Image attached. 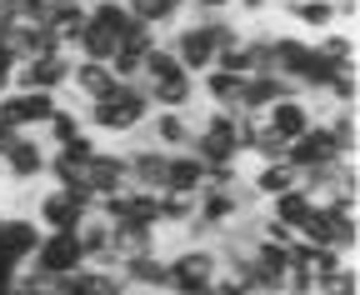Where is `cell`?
<instances>
[{
	"label": "cell",
	"instance_id": "1",
	"mask_svg": "<svg viewBox=\"0 0 360 295\" xmlns=\"http://www.w3.org/2000/svg\"><path fill=\"white\" fill-rule=\"evenodd\" d=\"M146 120H150V100L141 91V80H120L105 100H90L85 105V125L101 140H130V136L146 131Z\"/></svg>",
	"mask_w": 360,
	"mask_h": 295
},
{
	"label": "cell",
	"instance_id": "2",
	"mask_svg": "<svg viewBox=\"0 0 360 295\" xmlns=\"http://www.w3.org/2000/svg\"><path fill=\"white\" fill-rule=\"evenodd\" d=\"M220 270V256L210 240H186L165 256V295H210V280Z\"/></svg>",
	"mask_w": 360,
	"mask_h": 295
},
{
	"label": "cell",
	"instance_id": "3",
	"mask_svg": "<svg viewBox=\"0 0 360 295\" xmlns=\"http://www.w3.org/2000/svg\"><path fill=\"white\" fill-rule=\"evenodd\" d=\"M160 40L175 51V60L186 65L191 75H200V70H210V65H215V15H200V20L191 15V20L170 25Z\"/></svg>",
	"mask_w": 360,
	"mask_h": 295
},
{
	"label": "cell",
	"instance_id": "4",
	"mask_svg": "<svg viewBox=\"0 0 360 295\" xmlns=\"http://www.w3.org/2000/svg\"><path fill=\"white\" fill-rule=\"evenodd\" d=\"M70 65H75L70 51H51V55H35V60H15L11 91H51V96H60V91L70 86Z\"/></svg>",
	"mask_w": 360,
	"mask_h": 295
},
{
	"label": "cell",
	"instance_id": "5",
	"mask_svg": "<svg viewBox=\"0 0 360 295\" xmlns=\"http://www.w3.org/2000/svg\"><path fill=\"white\" fill-rule=\"evenodd\" d=\"M85 210H96V195H90V190L51 185L45 195H35V210H30V216L40 221V230H75Z\"/></svg>",
	"mask_w": 360,
	"mask_h": 295
},
{
	"label": "cell",
	"instance_id": "6",
	"mask_svg": "<svg viewBox=\"0 0 360 295\" xmlns=\"http://www.w3.org/2000/svg\"><path fill=\"white\" fill-rule=\"evenodd\" d=\"M45 155H51V145H45L35 131H20L6 150H0L6 185H35V181H45Z\"/></svg>",
	"mask_w": 360,
	"mask_h": 295
},
{
	"label": "cell",
	"instance_id": "7",
	"mask_svg": "<svg viewBox=\"0 0 360 295\" xmlns=\"http://www.w3.org/2000/svg\"><path fill=\"white\" fill-rule=\"evenodd\" d=\"M295 235H300V240H310V245L340 250V256H355V240H360L355 216H335V210H310L305 225H300Z\"/></svg>",
	"mask_w": 360,
	"mask_h": 295
},
{
	"label": "cell",
	"instance_id": "8",
	"mask_svg": "<svg viewBox=\"0 0 360 295\" xmlns=\"http://www.w3.org/2000/svg\"><path fill=\"white\" fill-rule=\"evenodd\" d=\"M56 105H60V96H51V91H6L0 96V120L11 131H40Z\"/></svg>",
	"mask_w": 360,
	"mask_h": 295
},
{
	"label": "cell",
	"instance_id": "9",
	"mask_svg": "<svg viewBox=\"0 0 360 295\" xmlns=\"http://www.w3.org/2000/svg\"><path fill=\"white\" fill-rule=\"evenodd\" d=\"M285 160H290L295 171L305 176V171H330L335 160H345V150L330 140V131H326V125H310L305 136L285 140Z\"/></svg>",
	"mask_w": 360,
	"mask_h": 295
},
{
	"label": "cell",
	"instance_id": "10",
	"mask_svg": "<svg viewBox=\"0 0 360 295\" xmlns=\"http://www.w3.org/2000/svg\"><path fill=\"white\" fill-rule=\"evenodd\" d=\"M25 266H35V270H45V275H70V270L85 266V250H80L75 230H45L40 245H35V256H30Z\"/></svg>",
	"mask_w": 360,
	"mask_h": 295
},
{
	"label": "cell",
	"instance_id": "11",
	"mask_svg": "<svg viewBox=\"0 0 360 295\" xmlns=\"http://www.w3.org/2000/svg\"><path fill=\"white\" fill-rule=\"evenodd\" d=\"M146 100L150 110H191L200 100V86H195V75L191 70H180V75H165V80H146Z\"/></svg>",
	"mask_w": 360,
	"mask_h": 295
},
{
	"label": "cell",
	"instance_id": "12",
	"mask_svg": "<svg viewBox=\"0 0 360 295\" xmlns=\"http://www.w3.org/2000/svg\"><path fill=\"white\" fill-rule=\"evenodd\" d=\"M260 115H265V125H270L281 140H295V136H305L310 125H315V110H310L305 96H281L276 105H265Z\"/></svg>",
	"mask_w": 360,
	"mask_h": 295
},
{
	"label": "cell",
	"instance_id": "13",
	"mask_svg": "<svg viewBox=\"0 0 360 295\" xmlns=\"http://www.w3.org/2000/svg\"><path fill=\"white\" fill-rule=\"evenodd\" d=\"M120 86V80H115V70L105 65V60H75L70 65V96L80 100V105H90V100H105L110 91Z\"/></svg>",
	"mask_w": 360,
	"mask_h": 295
},
{
	"label": "cell",
	"instance_id": "14",
	"mask_svg": "<svg viewBox=\"0 0 360 295\" xmlns=\"http://www.w3.org/2000/svg\"><path fill=\"white\" fill-rule=\"evenodd\" d=\"M85 190L90 195H110V190H135L130 185V165H125V155L120 150H96L90 155V176H85Z\"/></svg>",
	"mask_w": 360,
	"mask_h": 295
},
{
	"label": "cell",
	"instance_id": "15",
	"mask_svg": "<svg viewBox=\"0 0 360 295\" xmlns=\"http://www.w3.org/2000/svg\"><path fill=\"white\" fill-rule=\"evenodd\" d=\"M40 221L30 216V210H11L6 221H0V250H11V256L25 266L30 256H35V245H40Z\"/></svg>",
	"mask_w": 360,
	"mask_h": 295
},
{
	"label": "cell",
	"instance_id": "16",
	"mask_svg": "<svg viewBox=\"0 0 360 295\" xmlns=\"http://www.w3.org/2000/svg\"><path fill=\"white\" fill-rule=\"evenodd\" d=\"M75 240L85 250V266H120L110 256V221L101 216V210H85L80 225H75Z\"/></svg>",
	"mask_w": 360,
	"mask_h": 295
},
{
	"label": "cell",
	"instance_id": "17",
	"mask_svg": "<svg viewBox=\"0 0 360 295\" xmlns=\"http://www.w3.org/2000/svg\"><path fill=\"white\" fill-rule=\"evenodd\" d=\"M195 86H200V100L205 105H215V110H240V86H245V75H231V70H220V65H210V70H200L195 75Z\"/></svg>",
	"mask_w": 360,
	"mask_h": 295
},
{
	"label": "cell",
	"instance_id": "18",
	"mask_svg": "<svg viewBox=\"0 0 360 295\" xmlns=\"http://www.w3.org/2000/svg\"><path fill=\"white\" fill-rule=\"evenodd\" d=\"M141 136L150 145H160V150H186L191 145V115L186 110H150Z\"/></svg>",
	"mask_w": 360,
	"mask_h": 295
},
{
	"label": "cell",
	"instance_id": "19",
	"mask_svg": "<svg viewBox=\"0 0 360 295\" xmlns=\"http://www.w3.org/2000/svg\"><path fill=\"white\" fill-rule=\"evenodd\" d=\"M160 245V230L155 225H141V221H115L110 225V256L115 261H130V256H146V250Z\"/></svg>",
	"mask_w": 360,
	"mask_h": 295
},
{
	"label": "cell",
	"instance_id": "20",
	"mask_svg": "<svg viewBox=\"0 0 360 295\" xmlns=\"http://www.w3.org/2000/svg\"><path fill=\"white\" fill-rule=\"evenodd\" d=\"M245 185H250L260 200H270V195H281V190L300 185V171H295L290 160H255V171L245 176Z\"/></svg>",
	"mask_w": 360,
	"mask_h": 295
},
{
	"label": "cell",
	"instance_id": "21",
	"mask_svg": "<svg viewBox=\"0 0 360 295\" xmlns=\"http://www.w3.org/2000/svg\"><path fill=\"white\" fill-rule=\"evenodd\" d=\"M276 6L285 11V20L290 25H300V30H330V25H340L335 20V0H276Z\"/></svg>",
	"mask_w": 360,
	"mask_h": 295
},
{
	"label": "cell",
	"instance_id": "22",
	"mask_svg": "<svg viewBox=\"0 0 360 295\" xmlns=\"http://www.w3.org/2000/svg\"><path fill=\"white\" fill-rule=\"evenodd\" d=\"M120 275H125V285H135V290L165 295V256H160V250H146V256L120 261Z\"/></svg>",
	"mask_w": 360,
	"mask_h": 295
},
{
	"label": "cell",
	"instance_id": "23",
	"mask_svg": "<svg viewBox=\"0 0 360 295\" xmlns=\"http://www.w3.org/2000/svg\"><path fill=\"white\" fill-rule=\"evenodd\" d=\"M205 185V160L191 150H170L165 155V190H200Z\"/></svg>",
	"mask_w": 360,
	"mask_h": 295
},
{
	"label": "cell",
	"instance_id": "24",
	"mask_svg": "<svg viewBox=\"0 0 360 295\" xmlns=\"http://www.w3.org/2000/svg\"><path fill=\"white\" fill-rule=\"evenodd\" d=\"M260 210H265L270 221H281L285 230H300V225H305V216H310V200H305V190H300V185H290V190H281V195L260 200Z\"/></svg>",
	"mask_w": 360,
	"mask_h": 295
},
{
	"label": "cell",
	"instance_id": "25",
	"mask_svg": "<svg viewBox=\"0 0 360 295\" xmlns=\"http://www.w3.org/2000/svg\"><path fill=\"white\" fill-rule=\"evenodd\" d=\"M195 221V190H160V230H186Z\"/></svg>",
	"mask_w": 360,
	"mask_h": 295
},
{
	"label": "cell",
	"instance_id": "26",
	"mask_svg": "<svg viewBox=\"0 0 360 295\" xmlns=\"http://www.w3.org/2000/svg\"><path fill=\"white\" fill-rule=\"evenodd\" d=\"M310 51L321 55L326 65H350V60H355V30L330 25V30H321V35L310 40Z\"/></svg>",
	"mask_w": 360,
	"mask_h": 295
},
{
	"label": "cell",
	"instance_id": "27",
	"mask_svg": "<svg viewBox=\"0 0 360 295\" xmlns=\"http://www.w3.org/2000/svg\"><path fill=\"white\" fill-rule=\"evenodd\" d=\"M315 125H326V131H330V140L345 150V155H355V105H330L321 120H315Z\"/></svg>",
	"mask_w": 360,
	"mask_h": 295
},
{
	"label": "cell",
	"instance_id": "28",
	"mask_svg": "<svg viewBox=\"0 0 360 295\" xmlns=\"http://www.w3.org/2000/svg\"><path fill=\"white\" fill-rule=\"evenodd\" d=\"M310 295H355V261L335 266L326 280H315V290H310Z\"/></svg>",
	"mask_w": 360,
	"mask_h": 295
},
{
	"label": "cell",
	"instance_id": "29",
	"mask_svg": "<svg viewBox=\"0 0 360 295\" xmlns=\"http://www.w3.org/2000/svg\"><path fill=\"white\" fill-rule=\"evenodd\" d=\"M120 46H130V51H141V55H146L150 46H160V30H155V25H146V20H135V15H130V25L120 30Z\"/></svg>",
	"mask_w": 360,
	"mask_h": 295
},
{
	"label": "cell",
	"instance_id": "30",
	"mask_svg": "<svg viewBox=\"0 0 360 295\" xmlns=\"http://www.w3.org/2000/svg\"><path fill=\"white\" fill-rule=\"evenodd\" d=\"M105 65L115 70V80H141V51H130V46H115Z\"/></svg>",
	"mask_w": 360,
	"mask_h": 295
},
{
	"label": "cell",
	"instance_id": "31",
	"mask_svg": "<svg viewBox=\"0 0 360 295\" xmlns=\"http://www.w3.org/2000/svg\"><path fill=\"white\" fill-rule=\"evenodd\" d=\"M186 11L200 20V15H231L236 11V0H186Z\"/></svg>",
	"mask_w": 360,
	"mask_h": 295
},
{
	"label": "cell",
	"instance_id": "32",
	"mask_svg": "<svg viewBox=\"0 0 360 295\" xmlns=\"http://www.w3.org/2000/svg\"><path fill=\"white\" fill-rule=\"evenodd\" d=\"M236 6H240L245 15H260V11H270V6H276V0H236Z\"/></svg>",
	"mask_w": 360,
	"mask_h": 295
},
{
	"label": "cell",
	"instance_id": "33",
	"mask_svg": "<svg viewBox=\"0 0 360 295\" xmlns=\"http://www.w3.org/2000/svg\"><path fill=\"white\" fill-rule=\"evenodd\" d=\"M15 136H20V131H11V125H6V120H0V150H6V145H11Z\"/></svg>",
	"mask_w": 360,
	"mask_h": 295
},
{
	"label": "cell",
	"instance_id": "34",
	"mask_svg": "<svg viewBox=\"0 0 360 295\" xmlns=\"http://www.w3.org/2000/svg\"><path fill=\"white\" fill-rule=\"evenodd\" d=\"M6 91H11V75H6V70H0V96H6Z\"/></svg>",
	"mask_w": 360,
	"mask_h": 295
},
{
	"label": "cell",
	"instance_id": "35",
	"mask_svg": "<svg viewBox=\"0 0 360 295\" xmlns=\"http://www.w3.org/2000/svg\"><path fill=\"white\" fill-rule=\"evenodd\" d=\"M281 295H310V290H281Z\"/></svg>",
	"mask_w": 360,
	"mask_h": 295
},
{
	"label": "cell",
	"instance_id": "36",
	"mask_svg": "<svg viewBox=\"0 0 360 295\" xmlns=\"http://www.w3.org/2000/svg\"><path fill=\"white\" fill-rule=\"evenodd\" d=\"M0 185H6V171H0Z\"/></svg>",
	"mask_w": 360,
	"mask_h": 295
},
{
	"label": "cell",
	"instance_id": "37",
	"mask_svg": "<svg viewBox=\"0 0 360 295\" xmlns=\"http://www.w3.org/2000/svg\"><path fill=\"white\" fill-rule=\"evenodd\" d=\"M0 221H6V210H0Z\"/></svg>",
	"mask_w": 360,
	"mask_h": 295
}]
</instances>
